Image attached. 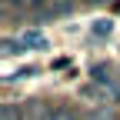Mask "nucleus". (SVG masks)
I'll return each instance as SVG.
<instances>
[{"label": "nucleus", "instance_id": "6", "mask_svg": "<svg viewBox=\"0 0 120 120\" xmlns=\"http://www.w3.org/2000/svg\"><path fill=\"white\" fill-rule=\"evenodd\" d=\"M4 120H23V113L13 110V103H4Z\"/></svg>", "mask_w": 120, "mask_h": 120}, {"label": "nucleus", "instance_id": "3", "mask_svg": "<svg viewBox=\"0 0 120 120\" xmlns=\"http://www.w3.org/2000/svg\"><path fill=\"white\" fill-rule=\"evenodd\" d=\"M50 120H77V113H73L67 103H53L50 107Z\"/></svg>", "mask_w": 120, "mask_h": 120}, {"label": "nucleus", "instance_id": "4", "mask_svg": "<svg viewBox=\"0 0 120 120\" xmlns=\"http://www.w3.org/2000/svg\"><path fill=\"white\" fill-rule=\"evenodd\" d=\"M20 50H27L20 40H10V37L4 40V57H13V53H20Z\"/></svg>", "mask_w": 120, "mask_h": 120}, {"label": "nucleus", "instance_id": "2", "mask_svg": "<svg viewBox=\"0 0 120 120\" xmlns=\"http://www.w3.org/2000/svg\"><path fill=\"white\" fill-rule=\"evenodd\" d=\"M20 43H23L27 50H30V47H47V37H43L40 30H27V34L20 37Z\"/></svg>", "mask_w": 120, "mask_h": 120}, {"label": "nucleus", "instance_id": "5", "mask_svg": "<svg viewBox=\"0 0 120 120\" xmlns=\"http://www.w3.org/2000/svg\"><path fill=\"white\" fill-rule=\"evenodd\" d=\"M110 30H113V23H110V20H100V23H94V37H107Z\"/></svg>", "mask_w": 120, "mask_h": 120}, {"label": "nucleus", "instance_id": "7", "mask_svg": "<svg viewBox=\"0 0 120 120\" xmlns=\"http://www.w3.org/2000/svg\"><path fill=\"white\" fill-rule=\"evenodd\" d=\"M90 120H113V113H110L107 107H97L94 113H90Z\"/></svg>", "mask_w": 120, "mask_h": 120}, {"label": "nucleus", "instance_id": "1", "mask_svg": "<svg viewBox=\"0 0 120 120\" xmlns=\"http://www.w3.org/2000/svg\"><path fill=\"white\" fill-rule=\"evenodd\" d=\"M27 120H50V107H43L40 100L27 103Z\"/></svg>", "mask_w": 120, "mask_h": 120}]
</instances>
